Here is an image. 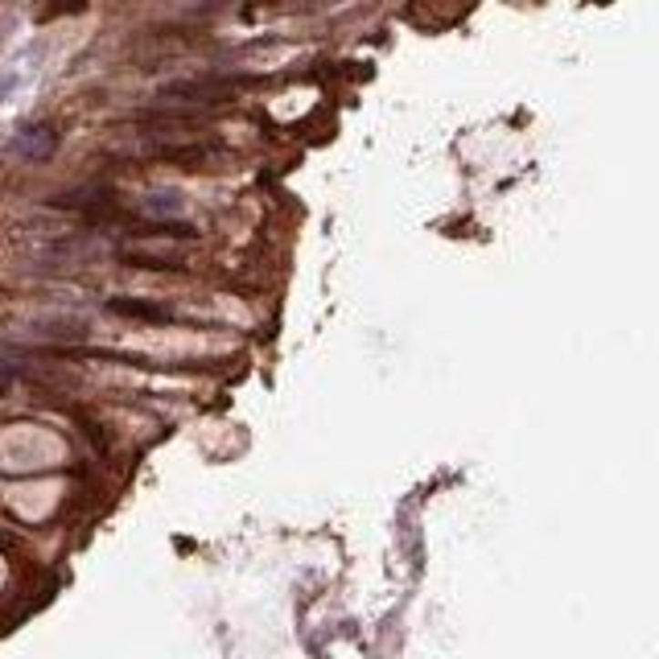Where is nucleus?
Returning <instances> with one entry per match:
<instances>
[{
	"label": "nucleus",
	"mask_w": 659,
	"mask_h": 659,
	"mask_svg": "<svg viewBox=\"0 0 659 659\" xmlns=\"http://www.w3.org/2000/svg\"><path fill=\"white\" fill-rule=\"evenodd\" d=\"M54 149H58V132H54L50 124H29V129H21L17 140H13V153L26 157V161H46Z\"/></svg>",
	"instance_id": "f257e3e1"
},
{
	"label": "nucleus",
	"mask_w": 659,
	"mask_h": 659,
	"mask_svg": "<svg viewBox=\"0 0 659 659\" xmlns=\"http://www.w3.org/2000/svg\"><path fill=\"white\" fill-rule=\"evenodd\" d=\"M112 314L120 317H137V322H173V309L157 305V301H132V297H116Z\"/></svg>",
	"instance_id": "f03ea898"
},
{
	"label": "nucleus",
	"mask_w": 659,
	"mask_h": 659,
	"mask_svg": "<svg viewBox=\"0 0 659 659\" xmlns=\"http://www.w3.org/2000/svg\"><path fill=\"white\" fill-rule=\"evenodd\" d=\"M124 260H129V264H137V268H157V273H178V268H181V260H157V256H140V252H137V256L129 252Z\"/></svg>",
	"instance_id": "7ed1b4c3"
}]
</instances>
